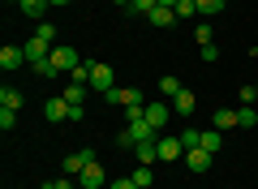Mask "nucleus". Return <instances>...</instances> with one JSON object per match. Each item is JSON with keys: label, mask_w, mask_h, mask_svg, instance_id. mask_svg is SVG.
Here are the masks:
<instances>
[{"label": "nucleus", "mask_w": 258, "mask_h": 189, "mask_svg": "<svg viewBox=\"0 0 258 189\" xmlns=\"http://www.w3.org/2000/svg\"><path fill=\"white\" fill-rule=\"evenodd\" d=\"M103 99H108L112 108H134V103H147V99H142V90H138V86H116V90H108Z\"/></svg>", "instance_id": "obj_1"}, {"label": "nucleus", "mask_w": 258, "mask_h": 189, "mask_svg": "<svg viewBox=\"0 0 258 189\" xmlns=\"http://www.w3.org/2000/svg\"><path fill=\"white\" fill-rule=\"evenodd\" d=\"M91 163H99V159H95V151H91V146H82V151H74L69 159L60 163V172H64V176H78V172H82V168H91Z\"/></svg>", "instance_id": "obj_2"}, {"label": "nucleus", "mask_w": 258, "mask_h": 189, "mask_svg": "<svg viewBox=\"0 0 258 189\" xmlns=\"http://www.w3.org/2000/svg\"><path fill=\"white\" fill-rule=\"evenodd\" d=\"M52 65H56V69H60V73H74V69H78V65H82V60H78V52H74V47L56 43V47H52Z\"/></svg>", "instance_id": "obj_3"}, {"label": "nucleus", "mask_w": 258, "mask_h": 189, "mask_svg": "<svg viewBox=\"0 0 258 189\" xmlns=\"http://www.w3.org/2000/svg\"><path fill=\"white\" fill-rule=\"evenodd\" d=\"M78 185H82V189H103V185H108V172H103V163L82 168V172H78Z\"/></svg>", "instance_id": "obj_4"}, {"label": "nucleus", "mask_w": 258, "mask_h": 189, "mask_svg": "<svg viewBox=\"0 0 258 189\" xmlns=\"http://www.w3.org/2000/svg\"><path fill=\"white\" fill-rule=\"evenodd\" d=\"M22 65H26V47H13V43H5V47H0V69H5V73L22 69Z\"/></svg>", "instance_id": "obj_5"}, {"label": "nucleus", "mask_w": 258, "mask_h": 189, "mask_svg": "<svg viewBox=\"0 0 258 189\" xmlns=\"http://www.w3.org/2000/svg\"><path fill=\"white\" fill-rule=\"evenodd\" d=\"M91 90H99V95L116 90V86H112V69H108L103 60H95V69H91Z\"/></svg>", "instance_id": "obj_6"}, {"label": "nucleus", "mask_w": 258, "mask_h": 189, "mask_svg": "<svg viewBox=\"0 0 258 189\" xmlns=\"http://www.w3.org/2000/svg\"><path fill=\"white\" fill-rule=\"evenodd\" d=\"M211 163H215V155H211V151H203V146L185 151V168H189V172H207Z\"/></svg>", "instance_id": "obj_7"}, {"label": "nucleus", "mask_w": 258, "mask_h": 189, "mask_svg": "<svg viewBox=\"0 0 258 189\" xmlns=\"http://www.w3.org/2000/svg\"><path fill=\"white\" fill-rule=\"evenodd\" d=\"M168 116H172V103H147V125L151 129H164Z\"/></svg>", "instance_id": "obj_8"}, {"label": "nucleus", "mask_w": 258, "mask_h": 189, "mask_svg": "<svg viewBox=\"0 0 258 189\" xmlns=\"http://www.w3.org/2000/svg\"><path fill=\"white\" fill-rule=\"evenodd\" d=\"M134 159L151 168V163L159 159V138H147V142H138V146H134Z\"/></svg>", "instance_id": "obj_9"}, {"label": "nucleus", "mask_w": 258, "mask_h": 189, "mask_svg": "<svg viewBox=\"0 0 258 189\" xmlns=\"http://www.w3.org/2000/svg\"><path fill=\"white\" fill-rule=\"evenodd\" d=\"M185 155V146H181V138H168V134H159V159H181Z\"/></svg>", "instance_id": "obj_10"}, {"label": "nucleus", "mask_w": 258, "mask_h": 189, "mask_svg": "<svg viewBox=\"0 0 258 189\" xmlns=\"http://www.w3.org/2000/svg\"><path fill=\"white\" fill-rule=\"evenodd\" d=\"M43 116L60 125V120H69V103H64L60 95H56V99H47V103H43Z\"/></svg>", "instance_id": "obj_11"}, {"label": "nucleus", "mask_w": 258, "mask_h": 189, "mask_svg": "<svg viewBox=\"0 0 258 189\" xmlns=\"http://www.w3.org/2000/svg\"><path fill=\"white\" fill-rule=\"evenodd\" d=\"M22 47H26V60L30 65H39V60L52 56V43H43V39H30V43H22Z\"/></svg>", "instance_id": "obj_12"}, {"label": "nucleus", "mask_w": 258, "mask_h": 189, "mask_svg": "<svg viewBox=\"0 0 258 189\" xmlns=\"http://www.w3.org/2000/svg\"><path fill=\"white\" fill-rule=\"evenodd\" d=\"M147 22H151V26H176V13L168 9V5H159V9L147 13Z\"/></svg>", "instance_id": "obj_13"}, {"label": "nucleus", "mask_w": 258, "mask_h": 189, "mask_svg": "<svg viewBox=\"0 0 258 189\" xmlns=\"http://www.w3.org/2000/svg\"><path fill=\"white\" fill-rule=\"evenodd\" d=\"M168 103H172V112H176V116H189V112H194V95H189V90H181V95H172Z\"/></svg>", "instance_id": "obj_14"}, {"label": "nucleus", "mask_w": 258, "mask_h": 189, "mask_svg": "<svg viewBox=\"0 0 258 189\" xmlns=\"http://www.w3.org/2000/svg\"><path fill=\"white\" fill-rule=\"evenodd\" d=\"M91 69H95V60H82L74 73H69V82H74V86H91Z\"/></svg>", "instance_id": "obj_15"}, {"label": "nucleus", "mask_w": 258, "mask_h": 189, "mask_svg": "<svg viewBox=\"0 0 258 189\" xmlns=\"http://www.w3.org/2000/svg\"><path fill=\"white\" fill-rule=\"evenodd\" d=\"M172 13H176V22L198 18V0H176V5H172Z\"/></svg>", "instance_id": "obj_16"}, {"label": "nucleus", "mask_w": 258, "mask_h": 189, "mask_svg": "<svg viewBox=\"0 0 258 189\" xmlns=\"http://www.w3.org/2000/svg\"><path fill=\"white\" fill-rule=\"evenodd\" d=\"M134 185H138V189H151V185H155V172H151L147 163H138V168H134Z\"/></svg>", "instance_id": "obj_17"}, {"label": "nucleus", "mask_w": 258, "mask_h": 189, "mask_svg": "<svg viewBox=\"0 0 258 189\" xmlns=\"http://www.w3.org/2000/svg\"><path fill=\"white\" fill-rule=\"evenodd\" d=\"M198 146H203V151H220V146H224V138H220V129H203V142H198Z\"/></svg>", "instance_id": "obj_18"}, {"label": "nucleus", "mask_w": 258, "mask_h": 189, "mask_svg": "<svg viewBox=\"0 0 258 189\" xmlns=\"http://www.w3.org/2000/svg\"><path fill=\"white\" fill-rule=\"evenodd\" d=\"M237 125H241V129H254V125H258V112L249 108V103H241V108H237Z\"/></svg>", "instance_id": "obj_19"}, {"label": "nucleus", "mask_w": 258, "mask_h": 189, "mask_svg": "<svg viewBox=\"0 0 258 189\" xmlns=\"http://www.w3.org/2000/svg\"><path fill=\"white\" fill-rule=\"evenodd\" d=\"M47 5H52V0H22L18 9L26 13V18H43V9H47Z\"/></svg>", "instance_id": "obj_20"}, {"label": "nucleus", "mask_w": 258, "mask_h": 189, "mask_svg": "<svg viewBox=\"0 0 258 189\" xmlns=\"http://www.w3.org/2000/svg\"><path fill=\"white\" fill-rule=\"evenodd\" d=\"M181 78H172V73H168V78H159V95H168V99H172V95H181Z\"/></svg>", "instance_id": "obj_21"}, {"label": "nucleus", "mask_w": 258, "mask_h": 189, "mask_svg": "<svg viewBox=\"0 0 258 189\" xmlns=\"http://www.w3.org/2000/svg\"><path fill=\"white\" fill-rule=\"evenodd\" d=\"M232 125H237V112H232V108H220V112H215V125H211V129H232Z\"/></svg>", "instance_id": "obj_22"}, {"label": "nucleus", "mask_w": 258, "mask_h": 189, "mask_svg": "<svg viewBox=\"0 0 258 189\" xmlns=\"http://www.w3.org/2000/svg\"><path fill=\"white\" fill-rule=\"evenodd\" d=\"M0 108H22V90L5 86V90H0Z\"/></svg>", "instance_id": "obj_23"}, {"label": "nucleus", "mask_w": 258, "mask_h": 189, "mask_svg": "<svg viewBox=\"0 0 258 189\" xmlns=\"http://www.w3.org/2000/svg\"><path fill=\"white\" fill-rule=\"evenodd\" d=\"M60 99H64V103H82V99H86V86H74V82H69V86L60 90Z\"/></svg>", "instance_id": "obj_24"}, {"label": "nucleus", "mask_w": 258, "mask_h": 189, "mask_svg": "<svg viewBox=\"0 0 258 189\" xmlns=\"http://www.w3.org/2000/svg\"><path fill=\"white\" fill-rule=\"evenodd\" d=\"M198 142H203V129H181V146L185 151H194Z\"/></svg>", "instance_id": "obj_25"}, {"label": "nucleus", "mask_w": 258, "mask_h": 189, "mask_svg": "<svg viewBox=\"0 0 258 189\" xmlns=\"http://www.w3.org/2000/svg\"><path fill=\"white\" fill-rule=\"evenodd\" d=\"M151 9H159V0H129V13H142L147 18Z\"/></svg>", "instance_id": "obj_26"}, {"label": "nucleus", "mask_w": 258, "mask_h": 189, "mask_svg": "<svg viewBox=\"0 0 258 189\" xmlns=\"http://www.w3.org/2000/svg\"><path fill=\"white\" fill-rule=\"evenodd\" d=\"M35 39H43V43H52V47H56V26L39 22V26H35Z\"/></svg>", "instance_id": "obj_27"}, {"label": "nucleus", "mask_w": 258, "mask_h": 189, "mask_svg": "<svg viewBox=\"0 0 258 189\" xmlns=\"http://www.w3.org/2000/svg\"><path fill=\"white\" fill-rule=\"evenodd\" d=\"M18 125V108H0V129H13Z\"/></svg>", "instance_id": "obj_28"}, {"label": "nucleus", "mask_w": 258, "mask_h": 189, "mask_svg": "<svg viewBox=\"0 0 258 189\" xmlns=\"http://www.w3.org/2000/svg\"><path fill=\"white\" fill-rule=\"evenodd\" d=\"M82 116H86L82 103H69V125H82Z\"/></svg>", "instance_id": "obj_29"}, {"label": "nucleus", "mask_w": 258, "mask_h": 189, "mask_svg": "<svg viewBox=\"0 0 258 189\" xmlns=\"http://www.w3.org/2000/svg\"><path fill=\"white\" fill-rule=\"evenodd\" d=\"M194 39H198V43H215V39H211V26H194Z\"/></svg>", "instance_id": "obj_30"}, {"label": "nucleus", "mask_w": 258, "mask_h": 189, "mask_svg": "<svg viewBox=\"0 0 258 189\" xmlns=\"http://www.w3.org/2000/svg\"><path fill=\"white\" fill-rule=\"evenodd\" d=\"M237 99H241V103H258V90H254V86H241Z\"/></svg>", "instance_id": "obj_31"}, {"label": "nucleus", "mask_w": 258, "mask_h": 189, "mask_svg": "<svg viewBox=\"0 0 258 189\" xmlns=\"http://www.w3.org/2000/svg\"><path fill=\"white\" fill-rule=\"evenodd\" d=\"M203 60L215 65V60H220V47H215V43H203Z\"/></svg>", "instance_id": "obj_32"}, {"label": "nucleus", "mask_w": 258, "mask_h": 189, "mask_svg": "<svg viewBox=\"0 0 258 189\" xmlns=\"http://www.w3.org/2000/svg\"><path fill=\"white\" fill-rule=\"evenodd\" d=\"M112 189H138V185H134V176H120V180H112Z\"/></svg>", "instance_id": "obj_33"}, {"label": "nucleus", "mask_w": 258, "mask_h": 189, "mask_svg": "<svg viewBox=\"0 0 258 189\" xmlns=\"http://www.w3.org/2000/svg\"><path fill=\"white\" fill-rule=\"evenodd\" d=\"M52 189H74V180H69V176H56V180H52Z\"/></svg>", "instance_id": "obj_34"}, {"label": "nucleus", "mask_w": 258, "mask_h": 189, "mask_svg": "<svg viewBox=\"0 0 258 189\" xmlns=\"http://www.w3.org/2000/svg\"><path fill=\"white\" fill-rule=\"evenodd\" d=\"M112 5H120V9H129V0H112Z\"/></svg>", "instance_id": "obj_35"}, {"label": "nucleus", "mask_w": 258, "mask_h": 189, "mask_svg": "<svg viewBox=\"0 0 258 189\" xmlns=\"http://www.w3.org/2000/svg\"><path fill=\"white\" fill-rule=\"evenodd\" d=\"M159 5H168V9H172V5H176V0H159Z\"/></svg>", "instance_id": "obj_36"}, {"label": "nucleus", "mask_w": 258, "mask_h": 189, "mask_svg": "<svg viewBox=\"0 0 258 189\" xmlns=\"http://www.w3.org/2000/svg\"><path fill=\"white\" fill-rule=\"evenodd\" d=\"M5 5H22V0H5Z\"/></svg>", "instance_id": "obj_37"}, {"label": "nucleus", "mask_w": 258, "mask_h": 189, "mask_svg": "<svg viewBox=\"0 0 258 189\" xmlns=\"http://www.w3.org/2000/svg\"><path fill=\"white\" fill-rule=\"evenodd\" d=\"M52 5H69V0H52Z\"/></svg>", "instance_id": "obj_38"}, {"label": "nucleus", "mask_w": 258, "mask_h": 189, "mask_svg": "<svg viewBox=\"0 0 258 189\" xmlns=\"http://www.w3.org/2000/svg\"><path fill=\"white\" fill-rule=\"evenodd\" d=\"M254 90H258V82H254Z\"/></svg>", "instance_id": "obj_39"}, {"label": "nucleus", "mask_w": 258, "mask_h": 189, "mask_svg": "<svg viewBox=\"0 0 258 189\" xmlns=\"http://www.w3.org/2000/svg\"><path fill=\"white\" fill-rule=\"evenodd\" d=\"M43 189H52V185H43Z\"/></svg>", "instance_id": "obj_40"}]
</instances>
